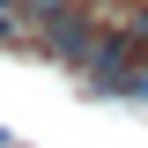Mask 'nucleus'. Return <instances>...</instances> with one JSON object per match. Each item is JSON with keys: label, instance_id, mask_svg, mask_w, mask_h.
Here are the masks:
<instances>
[]
</instances>
